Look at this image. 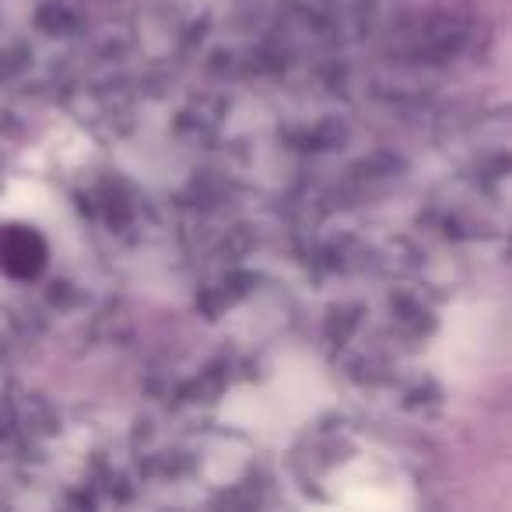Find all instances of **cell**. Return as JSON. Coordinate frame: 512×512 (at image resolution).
<instances>
[{
  "label": "cell",
  "instance_id": "obj_1",
  "mask_svg": "<svg viewBox=\"0 0 512 512\" xmlns=\"http://www.w3.org/2000/svg\"><path fill=\"white\" fill-rule=\"evenodd\" d=\"M50 264V246L29 225H0V271L18 281H32Z\"/></svg>",
  "mask_w": 512,
  "mask_h": 512
}]
</instances>
